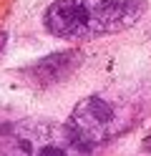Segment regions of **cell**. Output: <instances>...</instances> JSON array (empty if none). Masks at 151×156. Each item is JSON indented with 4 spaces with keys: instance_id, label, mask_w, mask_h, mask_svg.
Returning a JSON list of instances; mask_svg holds the SVG:
<instances>
[{
    "instance_id": "1",
    "label": "cell",
    "mask_w": 151,
    "mask_h": 156,
    "mask_svg": "<svg viewBox=\"0 0 151 156\" xmlns=\"http://www.w3.org/2000/svg\"><path fill=\"white\" fill-rule=\"evenodd\" d=\"M149 10V0H53L43 28L60 41H98L134 28Z\"/></svg>"
},
{
    "instance_id": "2",
    "label": "cell",
    "mask_w": 151,
    "mask_h": 156,
    "mask_svg": "<svg viewBox=\"0 0 151 156\" xmlns=\"http://www.w3.org/2000/svg\"><path fill=\"white\" fill-rule=\"evenodd\" d=\"M68 121L18 119L0 129V156H93Z\"/></svg>"
},
{
    "instance_id": "3",
    "label": "cell",
    "mask_w": 151,
    "mask_h": 156,
    "mask_svg": "<svg viewBox=\"0 0 151 156\" xmlns=\"http://www.w3.org/2000/svg\"><path fill=\"white\" fill-rule=\"evenodd\" d=\"M141 121V108L111 93H91L81 98L68 116V126L88 149H101Z\"/></svg>"
},
{
    "instance_id": "4",
    "label": "cell",
    "mask_w": 151,
    "mask_h": 156,
    "mask_svg": "<svg viewBox=\"0 0 151 156\" xmlns=\"http://www.w3.org/2000/svg\"><path fill=\"white\" fill-rule=\"evenodd\" d=\"M81 66H83V51L81 48H68V51H56V53H48L38 61L28 63L23 68V76L28 83L38 86V88H48V86H56L66 78H70Z\"/></svg>"
},
{
    "instance_id": "5",
    "label": "cell",
    "mask_w": 151,
    "mask_h": 156,
    "mask_svg": "<svg viewBox=\"0 0 151 156\" xmlns=\"http://www.w3.org/2000/svg\"><path fill=\"white\" fill-rule=\"evenodd\" d=\"M141 151L151 156V129H149V133L144 136V139H141Z\"/></svg>"
},
{
    "instance_id": "6",
    "label": "cell",
    "mask_w": 151,
    "mask_h": 156,
    "mask_svg": "<svg viewBox=\"0 0 151 156\" xmlns=\"http://www.w3.org/2000/svg\"><path fill=\"white\" fill-rule=\"evenodd\" d=\"M5 45H8V33H5V30H0V53L5 51Z\"/></svg>"
}]
</instances>
